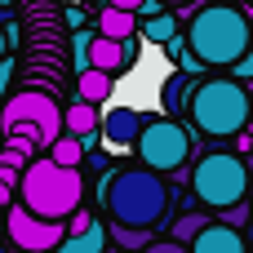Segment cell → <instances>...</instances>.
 <instances>
[{"label": "cell", "instance_id": "obj_24", "mask_svg": "<svg viewBox=\"0 0 253 253\" xmlns=\"http://www.w3.org/2000/svg\"><path fill=\"white\" fill-rule=\"evenodd\" d=\"M138 253H187V245H173V240H147Z\"/></svg>", "mask_w": 253, "mask_h": 253}, {"label": "cell", "instance_id": "obj_14", "mask_svg": "<svg viewBox=\"0 0 253 253\" xmlns=\"http://www.w3.org/2000/svg\"><path fill=\"white\" fill-rule=\"evenodd\" d=\"M187 98H191V80H187L182 71H173V76L160 84V107H165V116L178 120V116L187 111Z\"/></svg>", "mask_w": 253, "mask_h": 253}, {"label": "cell", "instance_id": "obj_8", "mask_svg": "<svg viewBox=\"0 0 253 253\" xmlns=\"http://www.w3.org/2000/svg\"><path fill=\"white\" fill-rule=\"evenodd\" d=\"M0 231L9 236V245H13L18 253H53V249H58V240L67 236V227H62V222H44V218L27 213L22 205L4 209Z\"/></svg>", "mask_w": 253, "mask_h": 253}, {"label": "cell", "instance_id": "obj_21", "mask_svg": "<svg viewBox=\"0 0 253 253\" xmlns=\"http://www.w3.org/2000/svg\"><path fill=\"white\" fill-rule=\"evenodd\" d=\"M165 49H169V58H173V62L182 67V76H191V71H200V58H196V53L187 49V40H182V36H173V40H169Z\"/></svg>", "mask_w": 253, "mask_h": 253}, {"label": "cell", "instance_id": "obj_36", "mask_svg": "<svg viewBox=\"0 0 253 253\" xmlns=\"http://www.w3.org/2000/svg\"><path fill=\"white\" fill-rule=\"evenodd\" d=\"M0 4H4V0H0Z\"/></svg>", "mask_w": 253, "mask_h": 253}, {"label": "cell", "instance_id": "obj_30", "mask_svg": "<svg viewBox=\"0 0 253 253\" xmlns=\"http://www.w3.org/2000/svg\"><path fill=\"white\" fill-rule=\"evenodd\" d=\"M107 4H111V9H125V13H138L142 0H107Z\"/></svg>", "mask_w": 253, "mask_h": 253}, {"label": "cell", "instance_id": "obj_25", "mask_svg": "<svg viewBox=\"0 0 253 253\" xmlns=\"http://www.w3.org/2000/svg\"><path fill=\"white\" fill-rule=\"evenodd\" d=\"M231 71H236V84H245V80L253 76V53H240V58L231 62Z\"/></svg>", "mask_w": 253, "mask_h": 253}, {"label": "cell", "instance_id": "obj_7", "mask_svg": "<svg viewBox=\"0 0 253 253\" xmlns=\"http://www.w3.org/2000/svg\"><path fill=\"white\" fill-rule=\"evenodd\" d=\"M133 147H138L142 169L165 178V173H178L182 160L191 156V133L178 120H169V116H142V129H138Z\"/></svg>", "mask_w": 253, "mask_h": 253}, {"label": "cell", "instance_id": "obj_9", "mask_svg": "<svg viewBox=\"0 0 253 253\" xmlns=\"http://www.w3.org/2000/svg\"><path fill=\"white\" fill-rule=\"evenodd\" d=\"M138 129H142V111H133V107H107V116H98L102 147H133Z\"/></svg>", "mask_w": 253, "mask_h": 253}, {"label": "cell", "instance_id": "obj_5", "mask_svg": "<svg viewBox=\"0 0 253 253\" xmlns=\"http://www.w3.org/2000/svg\"><path fill=\"white\" fill-rule=\"evenodd\" d=\"M191 196L209 209V213H222L227 205H240L249 196V169L236 151H209L196 160L191 169Z\"/></svg>", "mask_w": 253, "mask_h": 253}, {"label": "cell", "instance_id": "obj_6", "mask_svg": "<svg viewBox=\"0 0 253 253\" xmlns=\"http://www.w3.org/2000/svg\"><path fill=\"white\" fill-rule=\"evenodd\" d=\"M0 129L4 133H22L36 147H49L62 138V107L40 93V89H18L4 107H0Z\"/></svg>", "mask_w": 253, "mask_h": 253}, {"label": "cell", "instance_id": "obj_32", "mask_svg": "<svg viewBox=\"0 0 253 253\" xmlns=\"http://www.w3.org/2000/svg\"><path fill=\"white\" fill-rule=\"evenodd\" d=\"M0 58H4V22H0Z\"/></svg>", "mask_w": 253, "mask_h": 253}, {"label": "cell", "instance_id": "obj_17", "mask_svg": "<svg viewBox=\"0 0 253 253\" xmlns=\"http://www.w3.org/2000/svg\"><path fill=\"white\" fill-rule=\"evenodd\" d=\"M133 36H142L147 44H169V40L178 36V18H169V13H156V18H142Z\"/></svg>", "mask_w": 253, "mask_h": 253}, {"label": "cell", "instance_id": "obj_23", "mask_svg": "<svg viewBox=\"0 0 253 253\" xmlns=\"http://www.w3.org/2000/svg\"><path fill=\"white\" fill-rule=\"evenodd\" d=\"M0 147L18 151V156H27V160H36V156H40V147H36L31 138H22V133H4V138H0Z\"/></svg>", "mask_w": 253, "mask_h": 253}, {"label": "cell", "instance_id": "obj_26", "mask_svg": "<svg viewBox=\"0 0 253 253\" xmlns=\"http://www.w3.org/2000/svg\"><path fill=\"white\" fill-rule=\"evenodd\" d=\"M120 62H125V67H133V62H138V40H133V36H129V40H120Z\"/></svg>", "mask_w": 253, "mask_h": 253}, {"label": "cell", "instance_id": "obj_4", "mask_svg": "<svg viewBox=\"0 0 253 253\" xmlns=\"http://www.w3.org/2000/svg\"><path fill=\"white\" fill-rule=\"evenodd\" d=\"M187 120L200 133H209V138H236V133H245V125H249V93H245V84H236L227 76L191 84Z\"/></svg>", "mask_w": 253, "mask_h": 253}, {"label": "cell", "instance_id": "obj_10", "mask_svg": "<svg viewBox=\"0 0 253 253\" xmlns=\"http://www.w3.org/2000/svg\"><path fill=\"white\" fill-rule=\"evenodd\" d=\"M187 253H245V236L231 231V227H222V222H209V227L187 245Z\"/></svg>", "mask_w": 253, "mask_h": 253}, {"label": "cell", "instance_id": "obj_33", "mask_svg": "<svg viewBox=\"0 0 253 253\" xmlns=\"http://www.w3.org/2000/svg\"><path fill=\"white\" fill-rule=\"evenodd\" d=\"M0 253H9V245H4V240H0Z\"/></svg>", "mask_w": 253, "mask_h": 253}, {"label": "cell", "instance_id": "obj_19", "mask_svg": "<svg viewBox=\"0 0 253 253\" xmlns=\"http://www.w3.org/2000/svg\"><path fill=\"white\" fill-rule=\"evenodd\" d=\"M49 160H53V165H62V169H80V165H84V147H80L76 138H67V133H62L58 142H49Z\"/></svg>", "mask_w": 253, "mask_h": 253}, {"label": "cell", "instance_id": "obj_29", "mask_svg": "<svg viewBox=\"0 0 253 253\" xmlns=\"http://www.w3.org/2000/svg\"><path fill=\"white\" fill-rule=\"evenodd\" d=\"M67 22H71V31H80V27L89 22V13H80V9H67Z\"/></svg>", "mask_w": 253, "mask_h": 253}, {"label": "cell", "instance_id": "obj_31", "mask_svg": "<svg viewBox=\"0 0 253 253\" xmlns=\"http://www.w3.org/2000/svg\"><path fill=\"white\" fill-rule=\"evenodd\" d=\"M160 4H196V0H160Z\"/></svg>", "mask_w": 253, "mask_h": 253}, {"label": "cell", "instance_id": "obj_27", "mask_svg": "<svg viewBox=\"0 0 253 253\" xmlns=\"http://www.w3.org/2000/svg\"><path fill=\"white\" fill-rule=\"evenodd\" d=\"M9 80H13V58L4 53V58H0V93L9 89Z\"/></svg>", "mask_w": 253, "mask_h": 253}, {"label": "cell", "instance_id": "obj_15", "mask_svg": "<svg viewBox=\"0 0 253 253\" xmlns=\"http://www.w3.org/2000/svg\"><path fill=\"white\" fill-rule=\"evenodd\" d=\"M138 31V13H125V9H102L98 13V36H107V40H129Z\"/></svg>", "mask_w": 253, "mask_h": 253}, {"label": "cell", "instance_id": "obj_16", "mask_svg": "<svg viewBox=\"0 0 253 253\" xmlns=\"http://www.w3.org/2000/svg\"><path fill=\"white\" fill-rule=\"evenodd\" d=\"M98 129V107H89V102H71L67 111H62V133L67 138H80V133H93Z\"/></svg>", "mask_w": 253, "mask_h": 253}, {"label": "cell", "instance_id": "obj_20", "mask_svg": "<svg viewBox=\"0 0 253 253\" xmlns=\"http://www.w3.org/2000/svg\"><path fill=\"white\" fill-rule=\"evenodd\" d=\"M151 240V231H138V227H107V245L120 253H138Z\"/></svg>", "mask_w": 253, "mask_h": 253}, {"label": "cell", "instance_id": "obj_11", "mask_svg": "<svg viewBox=\"0 0 253 253\" xmlns=\"http://www.w3.org/2000/svg\"><path fill=\"white\" fill-rule=\"evenodd\" d=\"M84 58H89L93 71H107V76H120V71H125V62H120V40H107V36H98V31H93Z\"/></svg>", "mask_w": 253, "mask_h": 253}, {"label": "cell", "instance_id": "obj_3", "mask_svg": "<svg viewBox=\"0 0 253 253\" xmlns=\"http://www.w3.org/2000/svg\"><path fill=\"white\" fill-rule=\"evenodd\" d=\"M102 205H107L116 227L151 231L165 218V209H169V187H165L160 173L133 165V169H120V173L102 178Z\"/></svg>", "mask_w": 253, "mask_h": 253}, {"label": "cell", "instance_id": "obj_1", "mask_svg": "<svg viewBox=\"0 0 253 253\" xmlns=\"http://www.w3.org/2000/svg\"><path fill=\"white\" fill-rule=\"evenodd\" d=\"M187 49L200 58V67H231L240 53H249V18L240 4H196L187 13Z\"/></svg>", "mask_w": 253, "mask_h": 253}, {"label": "cell", "instance_id": "obj_12", "mask_svg": "<svg viewBox=\"0 0 253 253\" xmlns=\"http://www.w3.org/2000/svg\"><path fill=\"white\" fill-rule=\"evenodd\" d=\"M102 249H107V227H102V222H89L84 231L62 236L53 253H102Z\"/></svg>", "mask_w": 253, "mask_h": 253}, {"label": "cell", "instance_id": "obj_18", "mask_svg": "<svg viewBox=\"0 0 253 253\" xmlns=\"http://www.w3.org/2000/svg\"><path fill=\"white\" fill-rule=\"evenodd\" d=\"M209 222H213L209 213H178V218H173V227H169V240H173V245H191Z\"/></svg>", "mask_w": 253, "mask_h": 253}, {"label": "cell", "instance_id": "obj_22", "mask_svg": "<svg viewBox=\"0 0 253 253\" xmlns=\"http://www.w3.org/2000/svg\"><path fill=\"white\" fill-rule=\"evenodd\" d=\"M213 222H222V227H231V231H245V222H249V200H240V205H227Z\"/></svg>", "mask_w": 253, "mask_h": 253}, {"label": "cell", "instance_id": "obj_28", "mask_svg": "<svg viewBox=\"0 0 253 253\" xmlns=\"http://www.w3.org/2000/svg\"><path fill=\"white\" fill-rule=\"evenodd\" d=\"M138 13H142V18H156V13H165V4H160V0H142Z\"/></svg>", "mask_w": 253, "mask_h": 253}, {"label": "cell", "instance_id": "obj_2", "mask_svg": "<svg viewBox=\"0 0 253 253\" xmlns=\"http://www.w3.org/2000/svg\"><path fill=\"white\" fill-rule=\"evenodd\" d=\"M18 205L44 222H67L76 209H80V196H84V178L80 169H62L53 165L49 156L40 160H27V169L18 173V187H13Z\"/></svg>", "mask_w": 253, "mask_h": 253}, {"label": "cell", "instance_id": "obj_34", "mask_svg": "<svg viewBox=\"0 0 253 253\" xmlns=\"http://www.w3.org/2000/svg\"><path fill=\"white\" fill-rule=\"evenodd\" d=\"M102 253H120V249H111V245H107V249H102Z\"/></svg>", "mask_w": 253, "mask_h": 253}, {"label": "cell", "instance_id": "obj_13", "mask_svg": "<svg viewBox=\"0 0 253 253\" xmlns=\"http://www.w3.org/2000/svg\"><path fill=\"white\" fill-rule=\"evenodd\" d=\"M111 84H116V76H107V71H93V67L76 76V93H80V102H89V107L107 102V98H111Z\"/></svg>", "mask_w": 253, "mask_h": 253}, {"label": "cell", "instance_id": "obj_35", "mask_svg": "<svg viewBox=\"0 0 253 253\" xmlns=\"http://www.w3.org/2000/svg\"><path fill=\"white\" fill-rule=\"evenodd\" d=\"M0 222H4V205H0Z\"/></svg>", "mask_w": 253, "mask_h": 253}]
</instances>
